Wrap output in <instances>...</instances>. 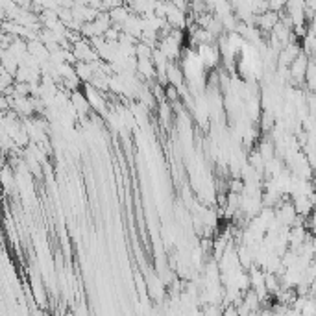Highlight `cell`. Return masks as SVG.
Instances as JSON below:
<instances>
[{"instance_id": "obj_1", "label": "cell", "mask_w": 316, "mask_h": 316, "mask_svg": "<svg viewBox=\"0 0 316 316\" xmlns=\"http://www.w3.org/2000/svg\"><path fill=\"white\" fill-rule=\"evenodd\" d=\"M165 20L172 28H178V30L187 28V15H185V11H181L180 8H176L168 0H165Z\"/></svg>"}, {"instance_id": "obj_2", "label": "cell", "mask_w": 316, "mask_h": 316, "mask_svg": "<svg viewBox=\"0 0 316 316\" xmlns=\"http://www.w3.org/2000/svg\"><path fill=\"white\" fill-rule=\"evenodd\" d=\"M309 58H311V56H307V54L302 50L296 58L292 59V63L288 65V72H290V78L294 80V83H303V76H305Z\"/></svg>"}, {"instance_id": "obj_3", "label": "cell", "mask_w": 316, "mask_h": 316, "mask_svg": "<svg viewBox=\"0 0 316 316\" xmlns=\"http://www.w3.org/2000/svg\"><path fill=\"white\" fill-rule=\"evenodd\" d=\"M70 50H72L76 61H94V59H98L96 50L92 48L91 43H89V39H85V37H82L80 41H76Z\"/></svg>"}, {"instance_id": "obj_4", "label": "cell", "mask_w": 316, "mask_h": 316, "mask_svg": "<svg viewBox=\"0 0 316 316\" xmlns=\"http://www.w3.org/2000/svg\"><path fill=\"white\" fill-rule=\"evenodd\" d=\"M83 94H85V98H87L91 109H94V111L100 113V115H106V98H104V92L94 89L91 83H85Z\"/></svg>"}, {"instance_id": "obj_5", "label": "cell", "mask_w": 316, "mask_h": 316, "mask_svg": "<svg viewBox=\"0 0 316 316\" xmlns=\"http://www.w3.org/2000/svg\"><path fill=\"white\" fill-rule=\"evenodd\" d=\"M68 100H70V104H72V107L78 111V117H85V115H89L91 113V106H89L87 98H85V94L83 92H80V89H74V91H70V96H68Z\"/></svg>"}, {"instance_id": "obj_6", "label": "cell", "mask_w": 316, "mask_h": 316, "mask_svg": "<svg viewBox=\"0 0 316 316\" xmlns=\"http://www.w3.org/2000/svg\"><path fill=\"white\" fill-rule=\"evenodd\" d=\"M107 13H109V19H111V25L113 26H118V28H122V25H124V20L130 17V8H128L126 4H120V6H115V8H111V10H107Z\"/></svg>"}, {"instance_id": "obj_7", "label": "cell", "mask_w": 316, "mask_h": 316, "mask_svg": "<svg viewBox=\"0 0 316 316\" xmlns=\"http://www.w3.org/2000/svg\"><path fill=\"white\" fill-rule=\"evenodd\" d=\"M165 76H166V82L171 83V85H176V87L183 85V80H185L183 70H181V67H178L174 61H168V65H166V68H165Z\"/></svg>"}, {"instance_id": "obj_8", "label": "cell", "mask_w": 316, "mask_h": 316, "mask_svg": "<svg viewBox=\"0 0 316 316\" xmlns=\"http://www.w3.org/2000/svg\"><path fill=\"white\" fill-rule=\"evenodd\" d=\"M28 43V54H32L37 61H46V59L50 58V52L46 50V46H44L43 43H41L39 39H34V41H26Z\"/></svg>"}, {"instance_id": "obj_9", "label": "cell", "mask_w": 316, "mask_h": 316, "mask_svg": "<svg viewBox=\"0 0 316 316\" xmlns=\"http://www.w3.org/2000/svg\"><path fill=\"white\" fill-rule=\"evenodd\" d=\"M74 70H76V76L80 78V82L87 83L92 78V68L87 61H76L74 63Z\"/></svg>"}, {"instance_id": "obj_10", "label": "cell", "mask_w": 316, "mask_h": 316, "mask_svg": "<svg viewBox=\"0 0 316 316\" xmlns=\"http://www.w3.org/2000/svg\"><path fill=\"white\" fill-rule=\"evenodd\" d=\"M135 58H152V46L144 44L142 41L135 43Z\"/></svg>"}, {"instance_id": "obj_11", "label": "cell", "mask_w": 316, "mask_h": 316, "mask_svg": "<svg viewBox=\"0 0 316 316\" xmlns=\"http://www.w3.org/2000/svg\"><path fill=\"white\" fill-rule=\"evenodd\" d=\"M266 2H268V10L270 11H279L285 8V2H287V0H266Z\"/></svg>"}, {"instance_id": "obj_12", "label": "cell", "mask_w": 316, "mask_h": 316, "mask_svg": "<svg viewBox=\"0 0 316 316\" xmlns=\"http://www.w3.org/2000/svg\"><path fill=\"white\" fill-rule=\"evenodd\" d=\"M6 19V11H4V8L0 6V20H4Z\"/></svg>"}]
</instances>
